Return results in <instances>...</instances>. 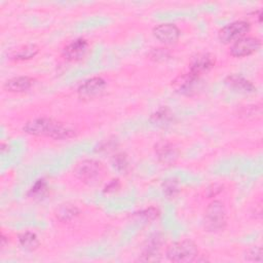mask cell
<instances>
[{"label":"cell","instance_id":"12","mask_svg":"<svg viewBox=\"0 0 263 263\" xmlns=\"http://www.w3.org/2000/svg\"><path fill=\"white\" fill-rule=\"evenodd\" d=\"M215 65V59L210 53H198L195 55L190 63L191 74L199 76L206 73Z\"/></svg>","mask_w":263,"mask_h":263},{"label":"cell","instance_id":"11","mask_svg":"<svg viewBox=\"0 0 263 263\" xmlns=\"http://www.w3.org/2000/svg\"><path fill=\"white\" fill-rule=\"evenodd\" d=\"M106 86V81L99 76L96 77H91L87 80H85L83 83L80 84V86L78 87V95L81 98H93L98 95H100L103 89Z\"/></svg>","mask_w":263,"mask_h":263},{"label":"cell","instance_id":"10","mask_svg":"<svg viewBox=\"0 0 263 263\" xmlns=\"http://www.w3.org/2000/svg\"><path fill=\"white\" fill-rule=\"evenodd\" d=\"M88 42L83 38H77L71 41L63 50V55L66 60L76 62L85 57L88 50Z\"/></svg>","mask_w":263,"mask_h":263},{"label":"cell","instance_id":"15","mask_svg":"<svg viewBox=\"0 0 263 263\" xmlns=\"http://www.w3.org/2000/svg\"><path fill=\"white\" fill-rule=\"evenodd\" d=\"M160 238L159 237H153L149 240L148 246L146 247L145 251L143 252L142 256L139 258L140 261H145V262H156V261H160L161 257H160Z\"/></svg>","mask_w":263,"mask_h":263},{"label":"cell","instance_id":"6","mask_svg":"<svg viewBox=\"0 0 263 263\" xmlns=\"http://www.w3.org/2000/svg\"><path fill=\"white\" fill-rule=\"evenodd\" d=\"M261 46V41L257 37H241L235 40L231 47L230 53L236 58H242L256 52Z\"/></svg>","mask_w":263,"mask_h":263},{"label":"cell","instance_id":"24","mask_svg":"<svg viewBox=\"0 0 263 263\" xmlns=\"http://www.w3.org/2000/svg\"><path fill=\"white\" fill-rule=\"evenodd\" d=\"M135 215L138 216L139 218L144 219L145 221H152V220H154V219H156L158 217L159 212L155 208H149V209L143 210V211H141L139 213H136Z\"/></svg>","mask_w":263,"mask_h":263},{"label":"cell","instance_id":"13","mask_svg":"<svg viewBox=\"0 0 263 263\" xmlns=\"http://www.w3.org/2000/svg\"><path fill=\"white\" fill-rule=\"evenodd\" d=\"M225 83L235 91L240 93H254L256 92V86L248 79L240 75L232 74L226 77Z\"/></svg>","mask_w":263,"mask_h":263},{"label":"cell","instance_id":"23","mask_svg":"<svg viewBox=\"0 0 263 263\" xmlns=\"http://www.w3.org/2000/svg\"><path fill=\"white\" fill-rule=\"evenodd\" d=\"M262 114V108L261 105H253V106H247L242 109L241 115H246L248 118H256L260 117Z\"/></svg>","mask_w":263,"mask_h":263},{"label":"cell","instance_id":"16","mask_svg":"<svg viewBox=\"0 0 263 263\" xmlns=\"http://www.w3.org/2000/svg\"><path fill=\"white\" fill-rule=\"evenodd\" d=\"M39 51V47L36 44H27L21 46L17 49L12 50L9 53V59L13 61H25L34 58Z\"/></svg>","mask_w":263,"mask_h":263},{"label":"cell","instance_id":"2","mask_svg":"<svg viewBox=\"0 0 263 263\" xmlns=\"http://www.w3.org/2000/svg\"><path fill=\"white\" fill-rule=\"evenodd\" d=\"M166 257L173 262H192L198 257V249L190 239L178 240L168 246Z\"/></svg>","mask_w":263,"mask_h":263},{"label":"cell","instance_id":"14","mask_svg":"<svg viewBox=\"0 0 263 263\" xmlns=\"http://www.w3.org/2000/svg\"><path fill=\"white\" fill-rule=\"evenodd\" d=\"M34 84V79L29 76H16L8 79L3 87L11 92H22L31 88Z\"/></svg>","mask_w":263,"mask_h":263},{"label":"cell","instance_id":"20","mask_svg":"<svg viewBox=\"0 0 263 263\" xmlns=\"http://www.w3.org/2000/svg\"><path fill=\"white\" fill-rule=\"evenodd\" d=\"M162 191L166 197H168V198L175 197L180 191L178 181L175 179L165 180L162 184Z\"/></svg>","mask_w":263,"mask_h":263},{"label":"cell","instance_id":"5","mask_svg":"<svg viewBox=\"0 0 263 263\" xmlns=\"http://www.w3.org/2000/svg\"><path fill=\"white\" fill-rule=\"evenodd\" d=\"M250 30V24L246 21H236L223 27L219 31V39L222 43H230L243 37Z\"/></svg>","mask_w":263,"mask_h":263},{"label":"cell","instance_id":"17","mask_svg":"<svg viewBox=\"0 0 263 263\" xmlns=\"http://www.w3.org/2000/svg\"><path fill=\"white\" fill-rule=\"evenodd\" d=\"M80 211L77 206L71 204V203H65L62 204L55 212L57 218L62 222H69L73 219H75L79 215Z\"/></svg>","mask_w":263,"mask_h":263},{"label":"cell","instance_id":"19","mask_svg":"<svg viewBox=\"0 0 263 263\" xmlns=\"http://www.w3.org/2000/svg\"><path fill=\"white\" fill-rule=\"evenodd\" d=\"M172 119H173V114L171 110L166 107H162L158 109L155 113L151 115V118H150L152 123L160 126L168 124L172 121Z\"/></svg>","mask_w":263,"mask_h":263},{"label":"cell","instance_id":"9","mask_svg":"<svg viewBox=\"0 0 263 263\" xmlns=\"http://www.w3.org/2000/svg\"><path fill=\"white\" fill-rule=\"evenodd\" d=\"M153 35L163 44H174L180 37V30L176 25L165 23L154 27Z\"/></svg>","mask_w":263,"mask_h":263},{"label":"cell","instance_id":"21","mask_svg":"<svg viewBox=\"0 0 263 263\" xmlns=\"http://www.w3.org/2000/svg\"><path fill=\"white\" fill-rule=\"evenodd\" d=\"M47 190V183L45 182V180L43 179H40V180H37L35 182V184L32 186V188L30 189L29 191V195L31 197H41L45 194Z\"/></svg>","mask_w":263,"mask_h":263},{"label":"cell","instance_id":"25","mask_svg":"<svg viewBox=\"0 0 263 263\" xmlns=\"http://www.w3.org/2000/svg\"><path fill=\"white\" fill-rule=\"evenodd\" d=\"M113 165L114 167L119 171V172H122V171H125L126 167H127V159H126V156L122 153H119V154H116L114 157H113Z\"/></svg>","mask_w":263,"mask_h":263},{"label":"cell","instance_id":"27","mask_svg":"<svg viewBox=\"0 0 263 263\" xmlns=\"http://www.w3.org/2000/svg\"><path fill=\"white\" fill-rule=\"evenodd\" d=\"M119 188V182H118V180L116 179V180H112L109 184H107L106 185V187H105V192H113V191H116L117 189Z\"/></svg>","mask_w":263,"mask_h":263},{"label":"cell","instance_id":"7","mask_svg":"<svg viewBox=\"0 0 263 263\" xmlns=\"http://www.w3.org/2000/svg\"><path fill=\"white\" fill-rule=\"evenodd\" d=\"M173 85L180 93L190 96L197 92V89H199L200 78L199 76H196L189 72L177 77L173 81Z\"/></svg>","mask_w":263,"mask_h":263},{"label":"cell","instance_id":"18","mask_svg":"<svg viewBox=\"0 0 263 263\" xmlns=\"http://www.w3.org/2000/svg\"><path fill=\"white\" fill-rule=\"evenodd\" d=\"M18 242L21 247L27 251H35L39 247V239L37 235L31 231H25L18 235Z\"/></svg>","mask_w":263,"mask_h":263},{"label":"cell","instance_id":"26","mask_svg":"<svg viewBox=\"0 0 263 263\" xmlns=\"http://www.w3.org/2000/svg\"><path fill=\"white\" fill-rule=\"evenodd\" d=\"M150 57L154 61H163L170 57V52L166 48H154L151 50Z\"/></svg>","mask_w":263,"mask_h":263},{"label":"cell","instance_id":"3","mask_svg":"<svg viewBox=\"0 0 263 263\" xmlns=\"http://www.w3.org/2000/svg\"><path fill=\"white\" fill-rule=\"evenodd\" d=\"M75 176L85 184L92 185L102 179L104 167L101 162L93 159H85L80 161L74 170Z\"/></svg>","mask_w":263,"mask_h":263},{"label":"cell","instance_id":"1","mask_svg":"<svg viewBox=\"0 0 263 263\" xmlns=\"http://www.w3.org/2000/svg\"><path fill=\"white\" fill-rule=\"evenodd\" d=\"M24 130L32 136L47 137L54 140H64L74 137L75 132L64 123L48 117H38L29 120Z\"/></svg>","mask_w":263,"mask_h":263},{"label":"cell","instance_id":"8","mask_svg":"<svg viewBox=\"0 0 263 263\" xmlns=\"http://www.w3.org/2000/svg\"><path fill=\"white\" fill-rule=\"evenodd\" d=\"M155 153L158 160L163 165L175 164L179 157V151L177 147L166 140L159 141L155 145Z\"/></svg>","mask_w":263,"mask_h":263},{"label":"cell","instance_id":"4","mask_svg":"<svg viewBox=\"0 0 263 263\" xmlns=\"http://www.w3.org/2000/svg\"><path fill=\"white\" fill-rule=\"evenodd\" d=\"M227 224L226 210L222 202L218 200L212 201L206 210L204 216V226L209 231H220L225 228Z\"/></svg>","mask_w":263,"mask_h":263},{"label":"cell","instance_id":"22","mask_svg":"<svg viewBox=\"0 0 263 263\" xmlns=\"http://www.w3.org/2000/svg\"><path fill=\"white\" fill-rule=\"evenodd\" d=\"M245 260L251 262H262V249L261 247H252L245 252Z\"/></svg>","mask_w":263,"mask_h":263}]
</instances>
